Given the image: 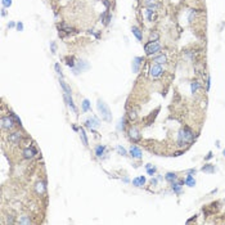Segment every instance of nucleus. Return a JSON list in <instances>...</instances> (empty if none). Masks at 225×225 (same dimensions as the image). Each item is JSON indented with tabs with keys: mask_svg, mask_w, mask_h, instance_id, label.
I'll return each instance as SVG.
<instances>
[{
	"mask_svg": "<svg viewBox=\"0 0 225 225\" xmlns=\"http://www.w3.org/2000/svg\"><path fill=\"white\" fill-rule=\"evenodd\" d=\"M194 140V134L189 128H183L178 134V145L184 147L185 144H190Z\"/></svg>",
	"mask_w": 225,
	"mask_h": 225,
	"instance_id": "nucleus-1",
	"label": "nucleus"
},
{
	"mask_svg": "<svg viewBox=\"0 0 225 225\" xmlns=\"http://www.w3.org/2000/svg\"><path fill=\"white\" fill-rule=\"evenodd\" d=\"M97 108L99 111V114L102 117V120H104L105 122H111L112 121V113H111V109L107 104L104 103L102 99H98L97 102Z\"/></svg>",
	"mask_w": 225,
	"mask_h": 225,
	"instance_id": "nucleus-2",
	"label": "nucleus"
},
{
	"mask_svg": "<svg viewBox=\"0 0 225 225\" xmlns=\"http://www.w3.org/2000/svg\"><path fill=\"white\" fill-rule=\"evenodd\" d=\"M144 52L148 57L156 54V53L161 52V44L158 41H148L144 45Z\"/></svg>",
	"mask_w": 225,
	"mask_h": 225,
	"instance_id": "nucleus-3",
	"label": "nucleus"
},
{
	"mask_svg": "<svg viewBox=\"0 0 225 225\" xmlns=\"http://www.w3.org/2000/svg\"><path fill=\"white\" fill-rule=\"evenodd\" d=\"M163 68H162V66L161 64H152V67L149 68V75H150V77H153V79H158V77H161L162 75H163Z\"/></svg>",
	"mask_w": 225,
	"mask_h": 225,
	"instance_id": "nucleus-4",
	"label": "nucleus"
},
{
	"mask_svg": "<svg viewBox=\"0 0 225 225\" xmlns=\"http://www.w3.org/2000/svg\"><path fill=\"white\" fill-rule=\"evenodd\" d=\"M14 128V120L9 116H3L1 117V129L3 130H7V131H9Z\"/></svg>",
	"mask_w": 225,
	"mask_h": 225,
	"instance_id": "nucleus-5",
	"label": "nucleus"
},
{
	"mask_svg": "<svg viewBox=\"0 0 225 225\" xmlns=\"http://www.w3.org/2000/svg\"><path fill=\"white\" fill-rule=\"evenodd\" d=\"M99 126H100V122H99V120H97L95 117H90V118H88V120L85 121V128L91 130L93 133H95V129L99 128Z\"/></svg>",
	"mask_w": 225,
	"mask_h": 225,
	"instance_id": "nucleus-6",
	"label": "nucleus"
},
{
	"mask_svg": "<svg viewBox=\"0 0 225 225\" xmlns=\"http://www.w3.org/2000/svg\"><path fill=\"white\" fill-rule=\"evenodd\" d=\"M36 154H38V149H36L34 145L24 148L23 152H22V156H23L24 159H32V158L36 156Z\"/></svg>",
	"mask_w": 225,
	"mask_h": 225,
	"instance_id": "nucleus-7",
	"label": "nucleus"
},
{
	"mask_svg": "<svg viewBox=\"0 0 225 225\" xmlns=\"http://www.w3.org/2000/svg\"><path fill=\"white\" fill-rule=\"evenodd\" d=\"M73 69V73L75 75H79L80 72H83L85 71V69H89V63L86 62V60H77V63H76V66L72 68Z\"/></svg>",
	"mask_w": 225,
	"mask_h": 225,
	"instance_id": "nucleus-8",
	"label": "nucleus"
},
{
	"mask_svg": "<svg viewBox=\"0 0 225 225\" xmlns=\"http://www.w3.org/2000/svg\"><path fill=\"white\" fill-rule=\"evenodd\" d=\"M8 142H9L10 144H13V145L19 144V142H21V134H19L18 131L10 133L9 135H8Z\"/></svg>",
	"mask_w": 225,
	"mask_h": 225,
	"instance_id": "nucleus-9",
	"label": "nucleus"
},
{
	"mask_svg": "<svg viewBox=\"0 0 225 225\" xmlns=\"http://www.w3.org/2000/svg\"><path fill=\"white\" fill-rule=\"evenodd\" d=\"M129 138L131 139L134 143H136V142H139L142 139V135H140V133H139V130L136 128H131L129 130Z\"/></svg>",
	"mask_w": 225,
	"mask_h": 225,
	"instance_id": "nucleus-10",
	"label": "nucleus"
},
{
	"mask_svg": "<svg viewBox=\"0 0 225 225\" xmlns=\"http://www.w3.org/2000/svg\"><path fill=\"white\" fill-rule=\"evenodd\" d=\"M130 156H131L133 158H136V159H140L143 153H142V149L139 148V147L136 145H131L130 147Z\"/></svg>",
	"mask_w": 225,
	"mask_h": 225,
	"instance_id": "nucleus-11",
	"label": "nucleus"
},
{
	"mask_svg": "<svg viewBox=\"0 0 225 225\" xmlns=\"http://www.w3.org/2000/svg\"><path fill=\"white\" fill-rule=\"evenodd\" d=\"M183 184H184V180H181V181H176V180H175V181L171 183V189L174 190V193H176V194L181 193Z\"/></svg>",
	"mask_w": 225,
	"mask_h": 225,
	"instance_id": "nucleus-12",
	"label": "nucleus"
},
{
	"mask_svg": "<svg viewBox=\"0 0 225 225\" xmlns=\"http://www.w3.org/2000/svg\"><path fill=\"white\" fill-rule=\"evenodd\" d=\"M111 19H112V15L109 14L108 10H105V12H103V13H102V15H100V22L103 23L104 26H108L109 22H111Z\"/></svg>",
	"mask_w": 225,
	"mask_h": 225,
	"instance_id": "nucleus-13",
	"label": "nucleus"
},
{
	"mask_svg": "<svg viewBox=\"0 0 225 225\" xmlns=\"http://www.w3.org/2000/svg\"><path fill=\"white\" fill-rule=\"evenodd\" d=\"M153 62L156 64H166L167 63V57L165 54H158L156 57H153Z\"/></svg>",
	"mask_w": 225,
	"mask_h": 225,
	"instance_id": "nucleus-14",
	"label": "nucleus"
},
{
	"mask_svg": "<svg viewBox=\"0 0 225 225\" xmlns=\"http://www.w3.org/2000/svg\"><path fill=\"white\" fill-rule=\"evenodd\" d=\"M35 190L38 194H44L46 192V185H45L44 181H38L35 185Z\"/></svg>",
	"mask_w": 225,
	"mask_h": 225,
	"instance_id": "nucleus-15",
	"label": "nucleus"
},
{
	"mask_svg": "<svg viewBox=\"0 0 225 225\" xmlns=\"http://www.w3.org/2000/svg\"><path fill=\"white\" fill-rule=\"evenodd\" d=\"M142 60H143L142 57H135V58L133 59V64H131L133 72H138V71H139V68H140V64H142Z\"/></svg>",
	"mask_w": 225,
	"mask_h": 225,
	"instance_id": "nucleus-16",
	"label": "nucleus"
},
{
	"mask_svg": "<svg viewBox=\"0 0 225 225\" xmlns=\"http://www.w3.org/2000/svg\"><path fill=\"white\" fill-rule=\"evenodd\" d=\"M64 100L67 102V104L71 107V109L73 112H75L77 114V108H76V105L75 103H73V99H72V95H68V94H64Z\"/></svg>",
	"mask_w": 225,
	"mask_h": 225,
	"instance_id": "nucleus-17",
	"label": "nucleus"
},
{
	"mask_svg": "<svg viewBox=\"0 0 225 225\" xmlns=\"http://www.w3.org/2000/svg\"><path fill=\"white\" fill-rule=\"evenodd\" d=\"M144 7L145 9H152V10H156L159 8V4L157 1H144Z\"/></svg>",
	"mask_w": 225,
	"mask_h": 225,
	"instance_id": "nucleus-18",
	"label": "nucleus"
},
{
	"mask_svg": "<svg viewBox=\"0 0 225 225\" xmlns=\"http://www.w3.org/2000/svg\"><path fill=\"white\" fill-rule=\"evenodd\" d=\"M131 31H133V35L135 36V38H136L139 41H142V40H143V32L140 31V28L136 27V26H133L131 27Z\"/></svg>",
	"mask_w": 225,
	"mask_h": 225,
	"instance_id": "nucleus-19",
	"label": "nucleus"
},
{
	"mask_svg": "<svg viewBox=\"0 0 225 225\" xmlns=\"http://www.w3.org/2000/svg\"><path fill=\"white\" fill-rule=\"evenodd\" d=\"M145 184V178L144 176H138L133 179V185L134 187H143Z\"/></svg>",
	"mask_w": 225,
	"mask_h": 225,
	"instance_id": "nucleus-20",
	"label": "nucleus"
},
{
	"mask_svg": "<svg viewBox=\"0 0 225 225\" xmlns=\"http://www.w3.org/2000/svg\"><path fill=\"white\" fill-rule=\"evenodd\" d=\"M145 17L148 21L153 22L156 19V10H152V9H145Z\"/></svg>",
	"mask_w": 225,
	"mask_h": 225,
	"instance_id": "nucleus-21",
	"label": "nucleus"
},
{
	"mask_svg": "<svg viewBox=\"0 0 225 225\" xmlns=\"http://www.w3.org/2000/svg\"><path fill=\"white\" fill-rule=\"evenodd\" d=\"M59 84H60V86H62V89H63L64 94H68V95H71V94H72V90H71V88H69L68 85H67L66 83H64V81H63L62 79L59 80Z\"/></svg>",
	"mask_w": 225,
	"mask_h": 225,
	"instance_id": "nucleus-22",
	"label": "nucleus"
},
{
	"mask_svg": "<svg viewBox=\"0 0 225 225\" xmlns=\"http://www.w3.org/2000/svg\"><path fill=\"white\" fill-rule=\"evenodd\" d=\"M104 152H105V147L104 145H97L95 147V156L98 158H100L102 156H103Z\"/></svg>",
	"mask_w": 225,
	"mask_h": 225,
	"instance_id": "nucleus-23",
	"label": "nucleus"
},
{
	"mask_svg": "<svg viewBox=\"0 0 225 225\" xmlns=\"http://www.w3.org/2000/svg\"><path fill=\"white\" fill-rule=\"evenodd\" d=\"M80 138H81V140H83V144H84L85 147H88V145H89V140H88L86 133H85L84 129H80Z\"/></svg>",
	"mask_w": 225,
	"mask_h": 225,
	"instance_id": "nucleus-24",
	"label": "nucleus"
},
{
	"mask_svg": "<svg viewBox=\"0 0 225 225\" xmlns=\"http://www.w3.org/2000/svg\"><path fill=\"white\" fill-rule=\"evenodd\" d=\"M18 223L22 224V225H28V224L31 223V219H30V216H28V215H22V216H19Z\"/></svg>",
	"mask_w": 225,
	"mask_h": 225,
	"instance_id": "nucleus-25",
	"label": "nucleus"
},
{
	"mask_svg": "<svg viewBox=\"0 0 225 225\" xmlns=\"http://www.w3.org/2000/svg\"><path fill=\"white\" fill-rule=\"evenodd\" d=\"M184 184L188 185V187H194L195 185V180H194V178L192 176V175H188V176L185 178V180H184Z\"/></svg>",
	"mask_w": 225,
	"mask_h": 225,
	"instance_id": "nucleus-26",
	"label": "nucleus"
},
{
	"mask_svg": "<svg viewBox=\"0 0 225 225\" xmlns=\"http://www.w3.org/2000/svg\"><path fill=\"white\" fill-rule=\"evenodd\" d=\"M165 179H166L169 183H173V181H175V180H178V175L175 174V173H167V174L165 175Z\"/></svg>",
	"mask_w": 225,
	"mask_h": 225,
	"instance_id": "nucleus-27",
	"label": "nucleus"
},
{
	"mask_svg": "<svg viewBox=\"0 0 225 225\" xmlns=\"http://www.w3.org/2000/svg\"><path fill=\"white\" fill-rule=\"evenodd\" d=\"M202 171H203V173L212 174V173H215V167H214V165H211V163H207V165H204L202 167Z\"/></svg>",
	"mask_w": 225,
	"mask_h": 225,
	"instance_id": "nucleus-28",
	"label": "nucleus"
},
{
	"mask_svg": "<svg viewBox=\"0 0 225 225\" xmlns=\"http://www.w3.org/2000/svg\"><path fill=\"white\" fill-rule=\"evenodd\" d=\"M81 109H83V112H89L90 111V102L89 99H84L83 103H81Z\"/></svg>",
	"mask_w": 225,
	"mask_h": 225,
	"instance_id": "nucleus-29",
	"label": "nucleus"
},
{
	"mask_svg": "<svg viewBox=\"0 0 225 225\" xmlns=\"http://www.w3.org/2000/svg\"><path fill=\"white\" fill-rule=\"evenodd\" d=\"M199 88H201V85H199L198 81H192V84H190V91H192V93L195 94V93L198 91Z\"/></svg>",
	"mask_w": 225,
	"mask_h": 225,
	"instance_id": "nucleus-30",
	"label": "nucleus"
},
{
	"mask_svg": "<svg viewBox=\"0 0 225 225\" xmlns=\"http://www.w3.org/2000/svg\"><path fill=\"white\" fill-rule=\"evenodd\" d=\"M125 126H126V118L122 117L120 121H118V125H117V130L118 131H124L125 130Z\"/></svg>",
	"mask_w": 225,
	"mask_h": 225,
	"instance_id": "nucleus-31",
	"label": "nucleus"
},
{
	"mask_svg": "<svg viewBox=\"0 0 225 225\" xmlns=\"http://www.w3.org/2000/svg\"><path fill=\"white\" fill-rule=\"evenodd\" d=\"M76 63L77 62H75V57H67L66 58V64L68 67H71V68H73L76 66Z\"/></svg>",
	"mask_w": 225,
	"mask_h": 225,
	"instance_id": "nucleus-32",
	"label": "nucleus"
},
{
	"mask_svg": "<svg viewBox=\"0 0 225 225\" xmlns=\"http://www.w3.org/2000/svg\"><path fill=\"white\" fill-rule=\"evenodd\" d=\"M145 169H147V173H148V175H152V176H153L154 174H156V171H157L156 167H154L153 165H150V163L145 166Z\"/></svg>",
	"mask_w": 225,
	"mask_h": 225,
	"instance_id": "nucleus-33",
	"label": "nucleus"
},
{
	"mask_svg": "<svg viewBox=\"0 0 225 225\" xmlns=\"http://www.w3.org/2000/svg\"><path fill=\"white\" fill-rule=\"evenodd\" d=\"M159 39V34L157 31H152L149 34V41H158Z\"/></svg>",
	"mask_w": 225,
	"mask_h": 225,
	"instance_id": "nucleus-34",
	"label": "nucleus"
},
{
	"mask_svg": "<svg viewBox=\"0 0 225 225\" xmlns=\"http://www.w3.org/2000/svg\"><path fill=\"white\" fill-rule=\"evenodd\" d=\"M195 17H197V10H195V9H192V10L189 12V15H188V21L192 23V22L194 21Z\"/></svg>",
	"mask_w": 225,
	"mask_h": 225,
	"instance_id": "nucleus-35",
	"label": "nucleus"
},
{
	"mask_svg": "<svg viewBox=\"0 0 225 225\" xmlns=\"http://www.w3.org/2000/svg\"><path fill=\"white\" fill-rule=\"evenodd\" d=\"M116 150L118 152V154H121V156H126V154H128V153H126V149L124 148V147H121V145H117L116 147Z\"/></svg>",
	"mask_w": 225,
	"mask_h": 225,
	"instance_id": "nucleus-36",
	"label": "nucleus"
},
{
	"mask_svg": "<svg viewBox=\"0 0 225 225\" xmlns=\"http://www.w3.org/2000/svg\"><path fill=\"white\" fill-rule=\"evenodd\" d=\"M10 117L13 118L14 120V122H17V125H19V126H22V122H21V120H19V117L17 116L15 113H13V112H10Z\"/></svg>",
	"mask_w": 225,
	"mask_h": 225,
	"instance_id": "nucleus-37",
	"label": "nucleus"
},
{
	"mask_svg": "<svg viewBox=\"0 0 225 225\" xmlns=\"http://www.w3.org/2000/svg\"><path fill=\"white\" fill-rule=\"evenodd\" d=\"M15 221H14V216H12V215H8L7 216V220H5V224L7 225H13Z\"/></svg>",
	"mask_w": 225,
	"mask_h": 225,
	"instance_id": "nucleus-38",
	"label": "nucleus"
},
{
	"mask_svg": "<svg viewBox=\"0 0 225 225\" xmlns=\"http://www.w3.org/2000/svg\"><path fill=\"white\" fill-rule=\"evenodd\" d=\"M54 69H55V72L58 73V75L60 76V79L63 77V73H62V69H60V66H59V63H55V66H54Z\"/></svg>",
	"mask_w": 225,
	"mask_h": 225,
	"instance_id": "nucleus-39",
	"label": "nucleus"
},
{
	"mask_svg": "<svg viewBox=\"0 0 225 225\" xmlns=\"http://www.w3.org/2000/svg\"><path fill=\"white\" fill-rule=\"evenodd\" d=\"M1 3L4 8H9L12 5V0H1Z\"/></svg>",
	"mask_w": 225,
	"mask_h": 225,
	"instance_id": "nucleus-40",
	"label": "nucleus"
},
{
	"mask_svg": "<svg viewBox=\"0 0 225 225\" xmlns=\"http://www.w3.org/2000/svg\"><path fill=\"white\" fill-rule=\"evenodd\" d=\"M128 116H129V118H130V120L133 121V120H135V118H136V112H135V111H130Z\"/></svg>",
	"mask_w": 225,
	"mask_h": 225,
	"instance_id": "nucleus-41",
	"label": "nucleus"
},
{
	"mask_svg": "<svg viewBox=\"0 0 225 225\" xmlns=\"http://www.w3.org/2000/svg\"><path fill=\"white\" fill-rule=\"evenodd\" d=\"M50 50H52V53L57 52V44L54 41H50Z\"/></svg>",
	"mask_w": 225,
	"mask_h": 225,
	"instance_id": "nucleus-42",
	"label": "nucleus"
},
{
	"mask_svg": "<svg viewBox=\"0 0 225 225\" xmlns=\"http://www.w3.org/2000/svg\"><path fill=\"white\" fill-rule=\"evenodd\" d=\"M17 30L18 31H23V23L22 22H18L17 23Z\"/></svg>",
	"mask_w": 225,
	"mask_h": 225,
	"instance_id": "nucleus-43",
	"label": "nucleus"
},
{
	"mask_svg": "<svg viewBox=\"0 0 225 225\" xmlns=\"http://www.w3.org/2000/svg\"><path fill=\"white\" fill-rule=\"evenodd\" d=\"M210 83H211L210 76H207V81H206V90H210Z\"/></svg>",
	"mask_w": 225,
	"mask_h": 225,
	"instance_id": "nucleus-44",
	"label": "nucleus"
},
{
	"mask_svg": "<svg viewBox=\"0 0 225 225\" xmlns=\"http://www.w3.org/2000/svg\"><path fill=\"white\" fill-rule=\"evenodd\" d=\"M102 1H103V4H104V5H105V7H107V9H108V8H109V7H111V3H109V1H108V0H102Z\"/></svg>",
	"mask_w": 225,
	"mask_h": 225,
	"instance_id": "nucleus-45",
	"label": "nucleus"
},
{
	"mask_svg": "<svg viewBox=\"0 0 225 225\" xmlns=\"http://www.w3.org/2000/svg\"><path fill=\"white\" fill-rule=\"evenodd\" d=\"M8 27H10V28H13V27H17V24H15L14 22H9V23H8Z\"/></svg>",
	"mask_w": 225,
	"mask_h": 225,
	"instance_id": "nucleus-46",
	"label": "nucleus"
},
{
	"mask_svg": "<svg viewBox=\"0 0 225 225\" xmlns=\"http://www.w3.org/2000/svg\"><path fill=\"white\" fill-rule=\"evenodd\" d=\"M195 174V169H190V170H188V175H193Z\"/></svg>",
	"mask_w": 225,
	"mask_h": 225,
	"instance_id": "nucleus-47",
	"label": "nucleus"
},
{
	"mask_svg": "<svg viewBox=\"0 0 225 225\" xmlns=\"http://www.w3.org/2000/svg\"><path fill=\"white\" fill-rule=\"evenodd\" d=\"M150 184H152V185H156V184H157V179H152V180H150Z\"/></svg>",
	"mask_w": 225,
	"mask_h": 225,
	"instance_id": "nucleus-48",
	"label": "nucleus"
},
{
	"mask_svg": "<svg viewBox=\"0 0 225 225\" xmlns=\"http://www.w3.org/2000/svg\"><path fill=\"white\" fill-rule=\"evenodd\" d=\"M5 14H7V10H5V8H3V9H1V15L4 17Z\"/></svg>",
	"mask_w": 225,
	"mask_h": 225,
	"instance_id": "nucleus-49",
	"label": "nucleus"
},
{
	"mask_svg": "<svg viewBox=\"0 0 225 225\" xmlns=\"http://www.w3.org/2000/svg\"><path fill=\"white\" fill-rule=\"evenodd\" d=\"M211 157H212V153L210 152V153H208V154H207V157H206V159H210Z\"/></svg>",
	"mask_w": 225,
	"mask_h": 225,
	"instance_id": "nucleus-50",
	"label": "nucleus"
},
{
	"mask_svg": "<svg viewBox=\"0 0 225 225\" xmlns=\"http://www.w3.org/2000/svg\"><path fill=\"white\" fill-rule=\"evenodd\" d=\"M144 1H157V0H144Z\"/></svg>",
	"mask_w": 225,
	"mask_h": 225,
	"instance_id": "nucleus-51",
	"label": "nucleus"
},
{
	"mask_svg": "<svg viewBox=\"0 0 225 225\" xmlns=\"http://www.w3.org/2000/svg\"><path fill=\"white\" fill-rule=\"evenodd\" d=\"M223 153H224V157H225V149H224V152H223Z\"/></svg>",
	"mask_w": 225,
	"mask_h": 225,
	"instance_id": "nucleus-52",
	"label": "nucleus"
}]
</instances>
